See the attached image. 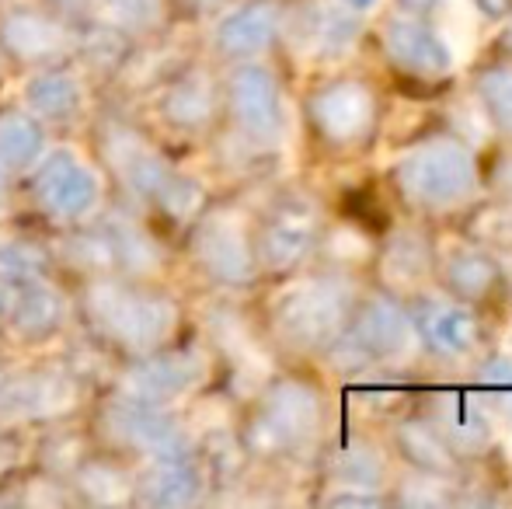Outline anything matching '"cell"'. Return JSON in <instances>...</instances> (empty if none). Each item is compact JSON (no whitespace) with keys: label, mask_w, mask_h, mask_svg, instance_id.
Wrapping results in <instances>:
<instances>
[{"label":"cell","mask_w":512,"mask_h":509,"mask_svg":"<svg viewBox=\"0 0 512 509\" xmlns=\"http://www.w3.org/2000/svg\"><path fill=\"white\" fill-rule=\"evenodd\" d=\"M28 109L46 119H67L81 105V84L70 74H39L25 88Z\"/></svg>","instance_id":"24"},{"label":"cell","mask_w":512,"mask_h":509,"mask_svg":"<svg viewBox=\"0 0 512 509\" xmlns=\"http://www.w3.org/2000/svg\"><path fill=\"white\" fill-rule=\"evenodd\" d=\"M314 213L300 203H286L258 234V258L269 269H290L314 248Z\"/></svg>","instance_id":"15"},{"label":"cell","mask_w":512,"mask_h":509,"mask_svg":"<svg viewBox=\"0 0 512 509\" xmlns=\"http://www.w3.org/2000/svg\"><path fill=\"white\" fill-rule=\"evenodd\" d=\"M338 4L349 7V11H356V14H366V11H373L380 0H338Z\"/></svg>","instance_id":"40"},{"label":"cell","mask_w":512,"mask_h":509,"mask_svg":"<svg viewBox=\"0 0 512 509\" xmlns=\"http://www.w3.org/2000/svg\"><path fill=\"white\" fill-rule=\"evenodd\" d=\"M439 478H432L429 475V482H415L408 489L405 485V492H401V503H408V506H436V503H450V496L446 492H439Z\"/></svg>","instance_id":"35"},{"label":"cell","mask_w":512,"mask_h":509,"mask_svg":"<svg viewBox=\"0 0 512 509\" xmlns=\"http://www.w3.org/2000/svg\"><path fill=\"white\" fill-rule=\"evenodd\" d=\"M157 196L164 199V210L171 213V217H192V213L199 210V203H203V189H199L192 178H182V175H168L164 178V185L157 189Z\"/></svg>","instance_id":"31"},{"label":"cell","mask_w":512,"mask_h":509,"mask_svg":"<svg viewBox=\"0 0 512 509\" xmlns=\"http://www.w3.org/2000/svg\"><path fill=\"white\" fill-rule=\"evenodd\" d=\"M164 116L182 129H199L213 116V88L203 74H189L164 95Z\"/></svg>","instance_id":"22"},{"label":"cell","mask_w":512,"mask_h":509,"mask_svg":"<svg viewBox=\"0 0 512 509\" xmlns=\"http://www.w3.org/2000/svg\"><path fill=\"white\" fill-rule=\"evenodd\" d=\"M401 14H408V18H422L429 21L432 14L443 11V0H398Z\"/></svg>","instance_id":"38"},{"label":"cell","mask_w":512,"mask_h":509,"mask_svg":"<svg viewBox=\"0 0 512 509\" xmlns=\"http://www.w3.org/2000/svg\"><path fill=\"white\" fill-rule=\"evenodd\" d=\"M196 255L209 276L227 286L248 283L255 272V255H251L248 238L223 217L203 224V231L196 234Z\"/></svg>","instance_id":"13"},{"label":"cell","mask_w":512,"mask_h":509,"mask_svg":"<svg viewBox=\"0 0 512 509\" xmlns=\"http://www.w3.org/2000/svg\"><path fill=\"white\" fill-rule=\"evenodd\" d=\"M279 4L276 0H251V4L230 11L216 28V49L230 60H251L265 53L279 32Z\"/></svg>","instance_id":"12"},{"label":"cell","mask_w":512,"mask_h":509,"mask_svg":"<svg viewBox=\"0 0 512 509\" xmlns=\"http://www.w3.org/2000/svg\"><path fill=\"white\" fill-rule=\"evenodd\" d=\"M398 450L401 457L418 468L422 475L432 478H450L457 475V454L453 447L446 443L443 429L436 422H425V419H408L398 426Z\"/></svg>","instance_id":"17"},{"label":"cell","mask_w":512,"mask_h":509,"mask_svg":"<svg viewBox=\"0 0 512 509\" xmlns=\"http://www.w3.org/2000/svg\"><path fill=\"white\" fill-rule=\"evenodd\" d=\"M349 314V290L338 279H314L290 290L276 304V328L293 346H324Z\"/></svg>","instance_id":"3"},{"label":"cell","mask_w":512,"mask_h":509,"mask_svg":"<svg viewBox=\"0 0 512 509\" xmlns=\"http://www.w3.org/2000/svg\"><path fill=\"white\" fill-rule=\"evenodd\" d=\"M189 4H196V7H209V4H216V0H189Z\"/></svg>","instance_id":"43"},{"label":"cell","mask_w":512,"mask_h":509,"mask_svg":"<svg viewBox=\"0 0 512 509\" xmlns=\"http://www.w3.org/2000/svg\"><path fill=\"white\" fill-rule=\"evenodd\" d=\"M0 42L21 60H49L63 49V28L35 11H14L0 21Z\"/></svg>","instance_id":"18"},{"label":"cell","mask_w":512,"mask_h":509,"mask_svg":"<svg viewBox=\"0 0 512 509\" xmlns=\"http://www.w3.org/2000/svg\"><path fill=\"white\" fill-rule=\"evenodd\" d=\"M91 311L112 335H119L126 346L150 349L168 339L175 328V304L157 293H136L122 286H98L91 293Z\"/></svg>","instance_id":"4"},{"label":"cell","mask_w":512,"mask_h":509,"mask_svg":"<svg viewBox=\"0 0 512 509\" xmlns=\"http://www.w3.org/2000/svg\"><path fill=\"white\" fill-rule=\"evenodd\" d=\"M115 433L122 440H129L133 447H143L150 454H157L161 461L168 457H185V433L168 419V415L157 412V405L140 401L129 394V401H119L112 408Z\"/></svg>","instance_id":"11"},{"label":"cell","mask_w":512,"mask_h":509,"mask_svg":"<svg viewBox=\"0 0 512 509\" xmlns=\"http://www.w3.org/2000/svg\"><path fill=\"white\" fill-rule=\"evenodd\" d=\"M474 4L485 18H509L512 14V0H474Z\"/></svg>","instance_id":"39"},{"label":"cell","mask_w":512,"mask_h":509,"mask_svg":"<svg viewBox=\"0 0 512 509\" xmlns=\"http://www.w3.org/2000/svg\"><path fill=\"white\" fill-rule=\"evenodd\" d=\"M0 265H4L7 272H18V276H28V272L39 269V255L32 252V248L25 245H0Z\"/></svg>","instance_id":"34"},{"label":"cell","mask_w":512,"mask_h":509,"mask_svg":"<svg viewBox=\"0 0 512 509\" xmlns=\"http://www.w3.org/2000/svg\"><path fill=\"white\" fill-rule=\"evenodd\" d=\"M478 98L495 129L512 136V67H492L478 77Z\"/></svg>","instance_id":"27"},{"label":"cell","mask_w":512,"mask_h":509,"mask_svg":"<svg viewBox=\"0 0 512 509\" xmlns=\"http://www.w3.org/2000/svg\"><path fill=\"white\" fill-rule=\"evenodd\" d=\"M384 53L398 70L411 77H443L453 67V49L422 18L398 14L384 25Z\"/></svg>","instance_id":"8"},{"label":"cell","mask_w":512,"mask_h":509,"mask_svg":"<svg viewBox=\"0 0 512 509\" xmlns=\"http://www.w3.org/2000/svg\"><path fill=\"white\" fill-rule=\"evenodd\" d=\"M56 4L70 7V11H77V7H84V0H56Z\"/></svg>","instance_id":"42"},{"label":"cell","mask_w":512,"mask_h":509,"mask_svg":"<svg viewBox=\"0 0 512 509\" xmlns=\"http://www.w3.org/2000/svg\"><path fill=\"white\" fill-rule=\"evenodd\" d=\"M0 196H4V171H0Z\"/></svg>","instance_id":"44"},{"label":"cell","mask_w":512,"mask_h":509,"mask_svg":"<svg viewBox=\"0 0 512 509\" xmlns=\"http://www.w3.org/2000/svg\"><path fill=\"white\" fill-rule=\"evenodd\" d=\"M443 429L446 443L453 447L457 457H478L492 447V412L478 401L457 398L446 408L443 422H436Z\"/></svg>","instance_id":"20"},{"label":"cell","mask_w":512,"mask_h":509,"mask_svg":"<svg viewBox=\"0 0 512 509\" xmlns=\"http://www.w3.org/2000/svg\"><path fill=\"white\" fill-rule=\"evenodd\" d=\"M63 321V304L53 290L46 286H28L18 300H14V325L28 339H42V335L56 332Z\"/></svg>","instance_id":"26"},{"label":"cell","mask_w":512,"mask_h":509,"mask_svg":"<svg viewBox=\"0 0 512 509\" xmlns=\"http://www.w3.org/2000/svg\"><path fill=\"white\" fill-rule=\"evenodd\" d=\"M408 311L398 300L370 297L356 311V318L345 328H338V335L331 339V360L342 370H363L387 363L394 356L405 353L408 346Z\"/></svg>","instance_id":"2"},{"label":"cell","mask_w":512,"mask_h":509,"mask_svg":"<svg viewBox=\"0 0 512 509\" xmlns=\"http://www.w3.org/2000/svg\"><path fill=\"white\" fill-rule=\"evenodd\" d=\"M474 182H478V168H474L471 150L450 136L422 143L398 164V189L425 210H446V206L464 203L474 192Z\"/></svg>","instance_id":"1"},{"label":"cell","mask_w":512,"mask_h":509,"mask_svg":"<svg viewBox=\"0 0 512 509\" xmlns=\"http://www.w3.org/2000/svg\"><path fill=\"white\" fill-rule=\"evenodd\" d=\"M359 14L349 7H328V11H314L307 25V39L314 42L317 53L324 56H342L356 46L359 39Z\"/></svg>","instance_id":"23"},{"label":"cell","mask_w":512,"mask_h":509,"mask_svg":"<svg viewBox=\"0 0 512 509\" xmlns=\"http://www.w3.org/2000/svg\"><path fill=\"white\" fill-rule=\"evenodd\" d=\"M321 426V398L304 381H283L262 398L251 426V443L262 450H293Z\"/></svg>","instance_id":"5"},{"label":"cell","mask_w":512,"mask_h":509,"mask_svg":"<svg viewBox=\"0 0 512 509\" xmlns=\"http://www.w3.org/2000/svg\"><path fill=\"white\" fill-rule=\"evenodd\" d=\"M324 503L328 506H380V492L359 489V485H342V489L331 492Z\"/></svg>","instance_id":"36"},{"label":"cell","mask_w":512,"mask_h":509,"mask_svg":"<svg viewBox=\"0 0 512 509\" xmlns=\"http://www.w3.org/2000/svg\"><path fill=\"white\" fill-rule=\"evenodd\" d=\"M373 116H377V98L359 81H331L310 98V119L317 133L335 147L363 140L373 126Z\"/></svg>","instance_id":"6"},{"label":"cell","mask_w":512,"mask_h":509,"mask_svg":"<svg viewBox=\"0 0 512 509\" xmlns=\"http://www.w3.org/2000/svg\"><path fill=\"white\" fill-rule=\"evenodd\" d=\"M112 14L122 21V25L133 28H150L157 18H161V0H108Z\"/></svg>","instance_id":"33"},{"label":"cell","mask_w":512,"mask_h":509,"mask_svg":"<svg viewBox=\"0 0 512 509\" xmlns=\"http://www.w3.org/2000/svg\"><path fill=\"white\" fill-rule=\"evenodd\" d=\"M443 276L460 300H485L499 286V265L485 252H457L446 262Z\"/></svg>","instance_id":"21"},{"label":"cell","mask_w":512,"mask_h":509,"mask_svg":"<svg viewBox=\"0 0 512 509\" xmlns=\"http://www.w3.org/2000/svg\"><path fill=\"white\" fill-rule=\"evenodd\" d=\"M84 492H88L91 499H98V503H115V499L126 496V478H122V471L115 468H105V464H95V468L84 471L81 478Z\"/></svg>","instance_id":"32"},{"label":"cell","mask_w":512,"mask_h":509,"mask_svg":"<svg viewBox=\"0 0 512 509\" xmlns=\"http://www.w3.org/2000/svg\"><path fill=\"white\" fill-rule=\"evenodd\" d=\"M74 387L60 374H32L11 381L0 391V415L4 419H39L70 405Z\"/></svg>","instance_id":"16"},{"label":"cell","mask_w":512,"mask_h":509,"mask_svg":"<svg viewBox=\"0 0 512 509\" xmlns=\"http://www.w3.org/2000/svg\"><path fill=\"white\" fill-rule=\"evenodd\" d=\"M203 377V360L199 353H189V349H175V353H164L157 360L143 363L140 370L129 374V394L140 401H150V405H161V401H171L178 394L192 391Z\"/></svg>","instance_id":"14"},{"label":"cell","mask_w":512,"mask_h":509,"mask_svg":"<svg viewBox=\"0 0 512 509\" xmlns=\"http://www.w3.org/2000/svg\"><path fill=\"white\" fill-rule=\"evenodd\" d=\"M384 269L391 279H418L429 269V248H425V241L415 238V234L394 238L391 245H387Z\"/></svg>","instance_id":"30"},{"label":"cell","mask_w":512,"mask_h":509,"mask_svg":"<svg viewBox=\"0 0 512 509\" xmlns=\"http://www.w3.org/2000/svg\"><path fill=\"white\" fill-rule=\"evenodd\" d=\"M199 489H203V478H199V471L192 468L185 457H168V461H161L154 471H147L140 482V499L147 506H189L192 499L199 496Z\"/></svg>","instance_id":"19"},{"label":"cell","mask_w":512,"mask_h":509,"mask_svg":"<svg viewBox=\"0 0 512 509\" xmlns=\"http://www.w3.org/2000/svg\"><path fill=\"white\" fill-rule=\"evenodd\" d=\"M42 126L21 112H0V161L7 168H28L42 154Z\"/></svg>","instance_id":"25"},{"label":"cell","mask_w":512,"mask_h":509,"mask_svg":"<svg viewBox=\"0 0 512 509\" xmlns=\"http://www.w3.org/2000/svg\"><path fill=\"white\" fill-rule=\"evenodd\" d=\"M230 109L251 140H276L283 133V91L272 70L258 63H244L230 77Z\"/></svg>","instance_id":"7"},{"label":"cell","mask_w":512,"mask_h":509,"mask_svg":"<svg viewBox=\"0 0 512 509\" xmlns=\"http://www.w3.org/2000/svg\"><path fill=\"white\" fill-rule=\"evenodd\" d=\"M35 199L53 217H81L98 199V178L74 154H53L35 175Z\"/></svg>","instance_id":"10"},{"label":"cell","mask_w":512,"mask_h":509,"mask_svg":"<svg viewBox=\"0 0 512 509\" xmlns=\"http://www.w3.org/2000/svg\"><path fill=\"white\" fill-rule=\"evenodd\" d=\"M115 161H119L122 175H126V182L133 185L136 192H157L164 185V178L171 175L168 168H164L161 157H154L147 147H140V143H129V147H115Z\"/></svg>","instance_id":"28"},{"label":"cell","mask_w":512,"mask_h":509,"mask_svg":"<svg viewBox=\"0 0 512 509\" xmlns=\"http://www.w3.org/2000/svg\"><path fill=\"white\" fill-rule=\"evenodd\" d=\"M481 381L488 387H512V360L509 356H495V360L485 363L481 370Z\"/></svg>","instance_id":"37"},{"label":"cell","mask_w":512,"mask_h":509,"mask_svg":"<svg viewBox=\"0 0 512 509\" xmlns=\"http://www.w3.org/2000/svg\"><path fill=\"white\" fill-rule=\"evenodd\" d=\"M338 485H359V489H377V482L384 478V464L373 450L366 447H349L338 454L335 468H331Z\"/></svg>","instance_id":"29"},{"label":"cell","mask_w":512,"mask_h":509,"mask_svg":"<svg viewBox=\"0 0 512 509\" xmlns=\"http://www.w3.org/2000/svg\"><path fill=\"white\" fill-rule=\"evenodd\" d=\"M408 325L422 339V346L439 360H457L471 353L478 342V321L467 307L450 304V300L418 297L408 307Z\"/></svg>","instance_id":"9"},{"label":"cell","mask_w":512,"mask_h":509,"mask_svg":"<svg viewBox=\"0 0 512 509\" xmlns=\"http://www.w3.org/2000/svg\"><path fill=\"white\" fill-rule=\"evenodd\" d=\"M502 46H506V53L512 56V21H509V28L502 32Z\"/></svg>","instance_id":"41"}]
</instances>
